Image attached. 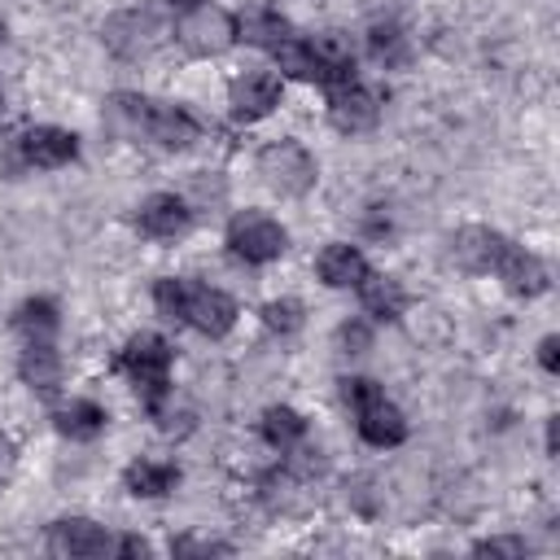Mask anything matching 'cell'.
<instances>
[{
	"mask_svg": "<svg viewBox=\"0 0 560 560\" xmlns=\"http://www.w3.org/2000/svg\"><path fill=\"white\" fill-rule=\"evenodd\" d=\"M175 39L192 52V57H219L236 44V13L219 9V4H197L188 13H179L175 22Z\"/></svg>",
	"mask_w": 560,
	"mask_h": 560,
	"instance_id": "3957f363",
	"label": "cell"
},
{
	"mask_svg": "<svg viewBox=\"0 0 560 560\" xmlns=\"http://www.w3.org/2000/svg\"><path fill=\"white\" fill-rule=\"evenodd\" d=\"M503 245H508V236H499L494 228H459L451 236V258L464 271H494Z\"/></svg>",
	"mask_w": 560,
	"mask_h": 560,
	"instance_id": "9a60e30c",
	"label": "cell"
},
{
	"mask_svg": "<svg viewBox=\"0 0 560 560\" xmlns=\"http://www.w3.org/2000/svg\"><path fill=\"white\" fill-rule=\"evenodd\" d=\"M354 289H359V302H363V311L372 319H398L407 311V289L394 276H381V271L368 267V276Z\"/></svg>",
	"mask_w": 560,
	"mask_h": 560,
	"instance_id": "44dd1931",
	"label": "cell"
},
{
	"mask_svg": "<svg viewBox=\"0 0 560 560\" xmlns=\"http://www.w3.org/2000/svg\"><path fill=\"white\" fill-rule=\"evenodd\" d=\"M0 122H4V92H0Z\"/></svg>",
	"mask_w": 560,
	"mask_h": 560,
	"instance_id": "f35d334b",
	"label": "cell"
},
{
	"mask_svg": "<svg viewBox=\"0 0 560 560\" xmlns=\"http://www.w3.org/2000/svg\"><path fill=\"white\" fill-rule=\"evenodd\" d=\"M18 158L35 171H57V166H70L79 158V136L66 131V127H52V122H39L31 131H22L18 140Z\"/></svg>",
	"mask_w": 560,
	"mask_h": 560,
	"instance_id": "52a82bcc",
	"label": "cell"
},
{
	"mask_svg": "<svg viewBox=\"0 0 560 560\" xmlns=\"http://www.w3.org/2000/svg\"><path fill=\"white\" fill-rule=\"evenodd\" d=\"M149 109H153V101H144L136 92H114L105 101V109H101V122L118 140H140L144 127H149Z\"/></svg>",
	"mask_w": 560,
	"mask_h": 560,
	"instance_id": "ac0fdd59",
	"label": "cell"
},
{
	"mask_svg": "<svg viewBox=\"0 0 560 560\" xmlns=\"http://www.w3.org/2000/svg\"><path fill=\"white\" fill-rule=\"evenodd\" d=\"M376 118H381V96H376L372 88H363L359 79L328 88V122H332L341 136L372 131Z\"/></svg>",
	"mask_w": 560,
	"mask_h": 560,
	"instance_id": "5b68a950",
	"label": "cell"
},
{
	"mask_svg": "<svg viewBox=\"0 0 560 560\" xmlns=\"http://www.w3.org/2000/svg\"><path fill=\"white\" fill-rule=\"evenodd\" d=\"M258 175H262L267 188L284 192V197H302V192L315 188L319 162H315V153L302 140L284 136V140H271V144L258 149Z\"/></svg>",
	"mask_w": 560,
	"mask_h": 560,
	"instance_id": "7a4b0ae2",
	"label": "cell"
},
{
	"mask_svg": "<svg viewBox=\"0 0 560 560\" xmlns=\"http://www.w3.org/2000/svg\"><path fill=\"white\" fill-rule=\"evenodd\" d=\"M228 249L241 258V262H276L284 249H289V232L271 219V214H258V210H245L228 223Z\"/></svg>",
	"mask_w": 560,
	"mask_h": 560,
	"instance_id": "277c9868",
	"label": "cell"
},
{
	"mask_svg": "<svg viewBox=\"0 0 560 560\" xmlns=\"http://www.w3.org/2000/svg\"><path fill=\"white\" fill-rule=\"evenodd\" d=\"M284 35H293V26L276 13V9H249L236 18V39L258 44V48H276Z\"/></svg>",
	"mask_w": 560,
	"mask_h": 560,
	"instance_id": "d4e9b609",
	"label": "cell"
},
{
	"mask_svg": "<svg viewBox=\"0 0 560 560\" xmlns=\"http://www.w3.org/2000/svg\"><path fill=\"white\" fill-rule=\"evenodd\" d=\"M0 44H4V18H0Z\"/></svg>",
	"mask_w": 560,
	"mask_h": 560,
	"instance_id": "ab89813d",
	"label": "cell"
},
{
	"mask_svg": "<svg viewBox=\"0 0 560 560\" xmlns=\"http://www.w3.org/2000/svg\"><path fill=\"white\" fill-rule=\"evenodd\" d=\"M175 556H214V551H228L223 542H210V538H175L171 542Z\"/></svg>",
	"mask_w": 560,
	"mask_h": 560,
	"instance_id": "836d02e7",
	"label": "cell"
},
{
	"mask_svg": "<svg viewBox=\"0 0 560 560\" xmlns=\"http://www.w3.org/2000/svg\"><path fill=\"white\" fill-rule=\"evenodd\" d=\"M13 459H18V455H13V442L0 433V481H9V472H13Z\"/></svg>",
	"mask_w": 560,
	"mask_h": 560,
	"instance_id": "d590c367",
	"label": "cell"
},
{
	"mask_svg": "<svg viewBox=\"0 0 560 560\" xmlns=\"http://www.w3.org/2000/svg\"><path fill=\"white\" fill-rule=\"evenodd\" d=\"M13 328L22 332V341H52L61 328V311L52 298H26L13 311Z\"/></svg>",
	"mask_w": 560,
	"mask_h": 560,
	"instance_id": "603a6c76",
	"label": "cell"
},
{
	"mask_svg": "<svg viewBox=\"0 0 560 560\" xmlns=\"http://www.w3.org/2000/svg\"><path fill=\"white\" fill-rule=\"evenodd\" d=\"M284 96V79L276 70H245L232 92H228V105H232V118L236 122H258L267 118Z\"/></svg>",
	"mask_w": 560,
	"mask_h": 560,
	"instance_id": "8992f818",
	"label": "cell"
},
{
	"mask_svg": "<svg viewBox=\"0 0 560 560\" xmlns=\"http://www.w3.org/2000/svg\"><path fill=\"white\" fill-rule=\"evenodd\" d=\"M109 551H114V556H127V560H136V556H153L149 538H140V534H118V538L109 542Z\"/></svg>",
	"mask_w": 560,
	"mask_h": 560,
	"instance_id": "d6a6232c",
	"label": "cell"
},
{
	"mask_svg": "<svg viewBox=\"0 0 560 560\" xmlns=\"http://www.w3.org/2000/svg\"><path fill=\"white\" fill-rule=\"evenodd\" d=\"M136 223H140V232L153 236V241H175V236L188 232L192 210H188V201L175 197V192H149V197L136 206Z\"/></svg>",
	"mask_w": 560,
	"mask_h": 560,
	"instance_id": "8fae6325",
	"label": "cell"
},
{
	"mask_svg": "<svg viewBox=\"0 0 560 560\" xmlns=\"http://www.w3.org/2000/svg\"><path fill=\"white\" fill-rule=\"evenodd\" d=\"M341 398H346L350 411H363V407H372L376 398H385V389H381L372 376H346V381H341Z\"/></svg>",
	"mask_w": 560,
	"mask_h": 560,
	"instance_id": "f546056e",
	"label": "cell"
},
{
	"mask_svg": "<svg viewBox=\"0 0 560 560\" xmlns=\"http://www.w3.org/2000/svg\"><path fill=\"white\" fill-rule=\"evenodd\" d=\"M188 298H192V280H184V276H162L153 284V306L171 324H184L188 319Z\"/></svg>",
	"mask_w": 560,
	"mask_h": 560,
	"instance_id": "83f0119b",
	"label": "cell"
},
{
	"mask_svg": "<svg viewBox=\"0 0 560 560\" xmlns=\"http://www.w3.org/2000/svg\"><path fill=\"white\" fill-rule=\"evenodd\" d=\"M122 486L136 499H166L179 486V468L175 464H162V459H131L122 468Z\"/></svg>",
	"mask_w": 560,
	"mask_h": 560,
	"instance_id": "7402d4cb",
	"label": "cell"
},
{
	"mask_svg": "<svg viewBox=\"0 0 560 560\" xmlns=\"http://www.w3.org/2000/svg\"><path fill=\"white\" fill-rule=\"evenodd\" d=\"M538 368L551 372V376L560 372V337H556V332H547V337L538 341Z\"/></svg>",
	"mask_w": 560,
	"mask_h": 560,
	"instance_id": "e575fe53",
	"label": "cell"
},
{
	"mask_svg": "<svg viewBox=\"0 0 560 560\" xmlns=\"http://www.w3.org/2000/svg\"><path fill=\"white\" fill-rule=\"evenodd\" d=\"M477 556H525V538H481L472 542Z\"/></svg>",
	"mask_w": 560,
	"mask_h": 560,
	"instance_id": "1f68e13d",
	"label": "cell"
},
{
	"mask_svg": "<svg viewBox=\"0 0 560 560\" xmlns=\"http://www.w3.org/2000/svg\"><path fill=\"white\" fill-rule=\"evenodd\" d=\"M52 424H57V433L70 438V442H96V438L105 433L109 416H105V407L92 402V398H70L66 407L52 411Z\"/></svg>",
	"mask_w": 560,
	"mask_h": 560,
	"instance_id": "d6986e66",
	"label": "cell"
},
{
	"mask_svg": "<svg viewBox=\"0 0 560 560\" xmlns=\"http://www.w3.org/2000/svg\"><path fill=\"white\" fill-rule=\"evenodd\" d=\"M109 542H114V534H109L105 525L88 521V516H61V521H52V529H48V547H52L57 556H70V560L109 556Z\"/></svg>",
	"mask_w": 560,
	"mask_h": 560,
	"instance_id": "9c48e42d",
	"label": "cell"
},
{
	"mask_svg": "<svg viewBox=\"0 0 560 560\" xmlns=\"http://www.w3.org/2000/svg\"><path fill=\"white\" fill-rule=\"evenodd\" d=\"M276 70L280 79H302V83H319V70H315V52H311V39H298V35H284L276 48Z\"/></svg>",
	"mask_w": 560,
	"mask_h": 560,
	"instance_id": "484cf974",
	"label": "cell"
},
{
	"mask_svg": "<svg viewBox=\"0 0 560 560\" xmlns=\"http://www.w3.org/2000/svg\"><path fill=\"white\" fill-rule=\"evenodd\" d=\"M337 346H341V354H368L372 350V324L368 319H346L337 328Z\"/></svg>",
	"mask_w": 560,
	"mask_h": 560,
	"instance_id": "4dcf8cb0",
	"label": "cell"
},
{
	"mask_svg": "<svg viewBox=\"0 0 560 560\" xmlns=\"http://www.w3.org/2000/svg\"><path fill=\"white\" fill-rule=\"evenodd\" d=\"M494 276L516 293V298H538V293H547V284H551V271H547V262L534 254V249H525V245H503V254H499V262H494Z\"/></svg>",
	"mask_w": 560,
	"mask_h": 560,
	"instance_id": "30bf717a",
	"label": "cell"
},
{
	"mask_svg": "<svg viewBox=\"0 0 560 560\" xmlns=\"http://www.w3.org/2000/svg\"><path fill=\"white\" fill-rule=\"evenodd\" d=\"M354 429H359V438H363L368 446H381V451L407 442V416H402L389 398H376L372 407L354 411Z\"/></svg>",
	"mask_w": 560,
	"mask_h": 560,
	"instance_id": "5bb4252c",
	"label": "cell"
},
{
	"mask_svg": "<svg viewBox=\"0 0 560 560\" xmlns=\"http://www.w3.org/2000/svg\"><path fill=\"white\" fill-rule=\"evenodd\" d=\"M18 376L35 394H57L61 389V376H66V363H61V354H57L52 341H26L22 354H18Z\"/></svg>",
	"mask_w": 560,
	"mask_h": 560,
	"instance_id": "4fadbf2b",
	"label": "cell"
},
{
	"mask_svg": "<svg viewBox=\"0 0 560 560\" xmlns=\"http://www.w3.org/2000/svg\"><path fill=\"white\" fill-rule=\"evenodd\" d=\"M556 442H560V416L547 420V455H556Z\"/></svg>",
	"mask_w": 560,
	"mask_h": 560,
	"instance_id": "8d00e7d4",
	"label": "cell"
},
{
	"mask_svg": "<svg viewBox=\"0 0 560 560\" xmlns=\"http://www.w3.org/2000/svg\"><path fill=\"white\" fill-rule=\"evenodd\" d=\"M311 52H315V70H319V83L324 88H337V83H350L354 79V48L337 31L315 35L311 39Z\"/></svg>",
	"mask_w": 560,
	"mask_h": 560,
	"instance_id": "ffe728a7",
	"label": "cell"
},
{
	"mask_svg": "<svg viewBox=\"0 0 560 560\" xmlns=\"http://www.w3.org/2000/svg\"><path fill=\"white\" fill-rule=\"evenodd\" d=\"M101 35H105V48L118 52V57H127V61L149 57V52L158 48V39H162L158 22H153L149 13H140V9H122V13H114V18L105 22Z\"/></svg>",
	"mask_w": 560,
	"mask_h": 560,
	"instance_id": "ba28073f",
	"label": "cell"
},
{
	"mask_svg": "<svg viewBox=\"0 0 560 560\" xmlns=\"http://www.w3.org/2000/svg\"><path fill=\"white\" fill-rule=\"evenodd\" d=\"M368 52H372L385 70H394V66H402V61L411 57V39H407V31H402L398 22H376V26L368 31Z\"/></svg>",
	"mask_w": 560,
	"mask_h": 560,
	"instance_id": "4316f807",
	"label": "cell"
},
{
	"mask_svg": "<svg viewBox=\"0 0 560 560\" xmlns=\"http://www.w3.org/2000/svg\"><path fill=\"white\" fill-rule=\"evenodd\" d=\"M184 324H192L201 337H223L236 324V298L223 293V289H210V284H192L188 319Z\"/></svg>",
	"mask_w": 560,
	"mask_h": 560,
	"instance_id": "7c38bea8",
	"label": "cell"
},
{
	"mask_svg": "<svg viewBox=\"0 0 560 560\" xmlns=\"http://www.w3.org/2000/svg\"><path fill=\"white\" fill-rule=\"evenodd\" d=\"M171 363H175V354H171L166 337H158V332H136L118 354V368L131 376V385L149 402V411H158L162 398L171 394Z\"/></svg>",
	"mask_w": 560,
	"mask_h": 560,
	"instance_id": "6da1fadb",
	"label": "cell"
},
{
	"mask_svg": "<svg viewBox=\"0 0 560 560\" xmlns=\"http://www.w3.org/2000/svg\"><path fill=\"white\" fill-rule=\"evenodd\" d=\"M162 9H171V13H188V9H197V4H206V0H158Z\"/></svg>",
	"mask_w": 560,
	"mask_h": 560,
	"instance_id": "74e56055",
	"label": "cell"
},
{
	"mask_svg": "<svg viewBox=\"0 0 560 560\" xmlns=\"http://www.w3.org/2000/svg\"><path fill=\"white\" fill-rule=\"evenodd\" d=\"M144 136H149L153 144H162V149H188V144L201 136V122H197L184 105H158V101H153Z\"/></svg>",
	"mask_w": 560,
	"mask_h": 560,
	"instance_id": "e0dca14e",
	"label": "cell"
},
{
	"mask_svg": "<svg viewBox=\"0 0 560 560\" xmlns=\"http://www.w3.org/2000/svg\"><path fill=\"white\" fill-rule=\"evenodd\" d=\"M258 429H262V442H267V446H276L280 455H284V451H293V446L306 438V420H302L293 407H284V402L267 407V411H262V420H258Z\"/></svg>",
	"mask_w": 560,
	"mask_h": 560,
	"instance_id": "cb8c5ba5",
	"label": "cell"
},
{
	"mask_svg": "<svg viewBox=\"0 0 560 560\" xmlns=\"http://www.w3.org/2000/svg\"><path fill=\"white\" fill-rule=\"evenodd\" d=\"M262 324H267L271 332H280V337L298 332V328H302V302H298V298H271V302L262 306Z\"/></svg>",
	"mask_w": 560,
	"mask_h": 560,
	"instance_id": "f1b7e54d",
	"label": "cell"
},
{
	"mask_svg": "<svg viewBox=\"0 0 560 560\" xmlns=\"http://www.w3.org/2000/svg\"><path fill=\"white\" fill-rule=\"evenodd\" d=\"M315 271H319V280H324L328 289H354V284L368 276V258H363L359 245H350V241H332V245L319 249Z\"/></svg>",
	"mask_w": 560,
	"mask_h": 560,
	"instance_id": "2e32d148",
	"label": "cell"
}]
</instances>
